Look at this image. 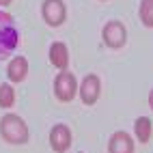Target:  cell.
I'll list each match as a JSON object with an SVG mask.
<instances>
[{
  "mask_svg": "<svg viewBox=\"0 0 153 153\" xmlns=\"http://www.w3.org/2000/svg\"><path fill=\"white\" fill-rule=\"evenodd\" d=\"M0 136H2L9 145H26L30 134H28V125L24 123L22 117L17 114H4L0 119Z\"/></svg>",
  "mask_w": 153,
  "mask_h": 153,
  "instance_id": "obj_1",
  "label": "cell"
},
{
  "mask_svg": "<svg viewBox=\"0 0 153 153\" xmlns=\"http://www.w3.org/2000/svg\"><path fill=\"white\" fill-rule=\"evenodd\" d=\"M19 43V33L11 13L0 11V58H7Z\"/></svg>",
  "mask_w": 153,
  "mask_h": 153,
  "instance_id": "obj_2",
  "label": "cell"
},
{
  "mask_svg": "<svg viewBox=\"0 0 153 153\" xmlns=\"http://www.w3.org/2000/svg\"><path fill=\"white\" fill-rule=\"evenodd\" d=\"M54 93L60 101H71L78 93V80L67 69H60V74L54 78Z\"/></svg>",
  "mask_w": 153,
  "mask_h": 153,
  "instance_id": "obj_3",
  "label": "cell"
},
{
  "mask_svg": "<svg viewBox=\"0 0 153 153\" xmlns=\"http://www.w3.org/2000/svg\"><path fill=\"white\" fill-rule=\"evenodd\" d=\"M101 37H104V43L112 50H119L123 48L125 41H127V30L125 26L119 22V19H112V22H108L104 26V30H101Z\"/></svg>",
  "mask_w": 153,
  "mask_h": 153,
  "instance_id": "obj_4",
  "label": "cell"
},
{
  "mask_svg": "<svg viewBox=\"0 0 153 153\" xmlns=\"http://www.w3.org/2000/svg\"><path fill=\"white\" fill-rule=\"evenodd\" d=\"M41 15L45 24L50 26H60L67 19V7L63 0H43L41 4Z\"/></svg>",
  "mask_w": 153,
  "mask_h": 153,
  "instance_id": "obj_5",
  "label": "cell"
},
{
  "mask_svg": "<svg viewBox=\"0 0 153 153\" xmlns=\"http://www.w3.org/2000/svg\"><path fill=\"white\" fill-rule=\"evenodd\" d=\"M99 93H101V82L95 74H88L84 76L82 84H80V97H82V104L86 106H93L95 101L99 99Z\"/></svg>",
  "mask_w": 153,
  "mask_h": 153,
  "instance_id": "obj_6",
  "label": "cell"
},
{
  "mask_svg": "<svg viewBox=\"0 0 153 153\" xmlns=\"http://www.w3.org/2000/svg\"><path fill=\"white\" fill-rule=\"evenodd\" d=\"M50 145L56 153H65L69 147H71V129L63 123L54 125L50 129Z\"/></svg>",
  "mask_w": 153,
  "mask_h": 153,
  "instance_id": "obj_7",
  "label": "cell"
},
{
  "mask_svg": "<svg viewBox=\"0 0 153 153\" xmlns=\"http://www.w3.org/2000/svg\"><path fill=\"white\" fill-rule=\"evenodd\" d=\"M108 153H134V140L127 131H117L108 140Z\"/></svg>",
  "mask_w": 153,
  "mask_h": 153,
  "instance_id": "obj_8",
  "label": "cell"
},
{
  "mask_svg": "<svg viewBox=\"0 0 153 153\" xmlns=\"http://www.w3.org/2000/svg\"><path fill=\"white\" fill-rule=\"evenodd\" d=\"M50 63H52L56 69H67L69 65V50L65 43L60 41H54L50 45Z\"/></svg>",
  "mask_w": 153,
  "mask_h": 153,
  "instance_id": "obj_9",
  "label": "cell"
},
{
  "mask_svg": "<svg viewBox=\"0 0 153 153\" xmlns=\"http://www.w3.org/2000/svg\"><path fill=\"white\" fill-rule=\"evenodd\" d=\"M7 76L11 82H22V80L28 76V60L24 56H15L7 67Z\"/></svg>",
  "mask_w": 153,
  "mask_h": 153,
  "instance_id": "obj_10",
  "label": "cell"
},
{
  "mask_svg": "<svg viewBox=\"0 0 153 153\" xmlns=\"http://www.w3.org/2000/svg\"><path fill=\"white\" fill-rule=\"evenodd\" d=\"M151 129H153V125H151V119H149V117L136 119V123H134V134H136V138H138L140 142H149Z\"/></svg>",
  "mask_w": 153,
  "mask_h": 153,
  "instance_id": "obj_11",
  "label": "cell"
},
{
  "mask_svg": "<svg viewBox=\"0 0 153 153\" xmlns=\"http://www.w3.org/2000/svg\"><path fill=\"white\" fill-rule=\"evenodd\" d=\"M15 104V91L11 84H0V108H11Z\"/></svg>",
  "mask_w": 153,
  "mask_h": 153,
  "instance_id": "obj_12",
  "label": "cell"
},
{
  "mask_svg": "<svg viewBox=\"0 0 153 153\" xmlns=\"http://www.w3.org/2000/svg\"><path fill=\"white\" fill-rule=\"evenodd\" d=\"M140 19L147 28H153V0H142L140 2Z\"/></svg>",
  "mask_w": 153,
  "mask_h": 153,
  "instance_id": "obj_13",
  "label": "cell"
},
{
  "mask_svg": "<svg viewBox=\"0 0 153 153\" xmlns=\"http://www.w3.org/2000/svg\"><path fill=\"white\" fill-rule=\"evenodd\" d=\"M149 106H151V110H153V91L149 93Z\"/></svg>",
  "mask_w": 153,
  "mask_h": 153,
  "instance_id": "obj_14",
  "label": "cell"
},
{
  "mask_svg": "<svg viewBox=\"0 0 153 153\" xmlns=\"http://www.w3.org/2000/svg\"><path fill=\"white\" fill-rule=\"evenodd\" d=\"M7 4H11V0H0V7H7Z\"/></svg>",
  "mask_w": 153,
  "mask_h": 153,
  "instance_id": "obj_15",
  "label": "cell"
}]
</instances>
